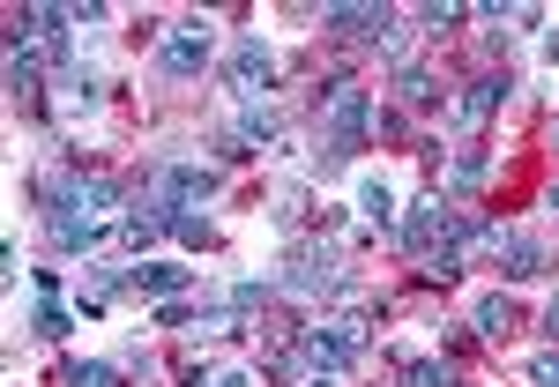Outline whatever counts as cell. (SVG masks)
Returning a JSON list of instances; mask_svg holds the SVG:
<instances>
[{"label":"cell","instance_id":"9a60e30c","mask_svg":"<svg viewBox=\"0 0 559 387\" xmlns=\"http://www.w3.org/2000/svg\"><path fill=\"white\" fill-rule=\"evenodd\" d=\"M239 142H247V149H269V142H276V105H269V97H261V105H239Z\"/></svg>","mask_w":559,"mask_h":387},{"label":"cell","instance_id":"2e32d148","mask_svg":"<svg viewBox=\"0 0 559 387\" xmlns=\"http://www.w3.org/2000/svg\"><path fill=\"white\" fill-rule=\"evenodd\" d=\"M471 328H477V336H485V343H500V336L515 328V299H500V291H492V299H477Z\"/></svg>","mask_w":559,"mask_h":387},{"label":"cell","instance_id":"7402d4cb","mask_svg":"<svg viewBox=\"0 0 559 387\" xmlns=\"http://www.w3.org/2000/svg\"><path fill=\"white\" fill-rule=\"evenodd\" d=\"M418 23H432V31H455V23H463V8H440V0H432V8H418Z\"/></svg>","mask_w":559,"mask_h":387},{"label":"cell","instance_id":"6da1fadb","mask_svg":"<svg viewBox=\"0 0 559 387\" xmlns=\"http://www.w3.org/2000/svg\"><path fill=\"white\" fill-rule=\"evenodd\" d=\"M366 134H373V97H366L358 83H329L321 89V165L358 157Z\"/></svg>","mask_w":559,"mask_h":387},{"label":"cell","instance_id":"3957f363","mask_svg":"<svg viewBox=\"0 0 559 387\" xmlns=\"http://www.w3.org/2000/svg\"><path fill=\"white\" fill-rule=\"evenodd\" d=\"M276 291H292V299H336V291H350V276H344V261L329 254V246H292L284 254V276H276Z\"/></svg>","mask_w":559,"mask_h":387},{"label":"cell","instance_id":"277c9868","mask_svg":"<svg viewBox=\"0 0 559 387\" xmlns=\"http://www.w3.org/2000/svg\"><path fill=\"white\" fill-rule=\"evenodd\" d=\"M210 60H216L210 23H179V31L157 38V75H165V83H202V75H210Z\"/></svg>","mask_w":559,"mask_h":387},{"label":"cell","instance_id":"5b68a950","mask_svg":"<svg viewBox=\"0 0 559 387\" xmlns=\"http://www.w3.org/2000/svg\"><path fill=\"white\" fill-rule=\"evenodd\" d=\"M224 83H231L239 105H261L269 83H276V52H269V38H239L231 45V52H224Z\"/></svg>","mask_w":559,"mask_h":387},{"label":"cell","instance_id":"484cf974","mask_svg":"<svg viewBox=\"0 0 559 387\" xmlns=\"http://www.w3.org/2000/svg\"><path fill=\"white\" fill-rule=\"evenodd\" d=\"M545 60H559V31H552V38H545Z\"/></svg>","mask_w":559,"mask_h":387},{"label":"cell","instance_id":"9c48e42d","mask_svg":"<svg viewBox=\"0 0 559 387\" xmlns=\"http://www.w3.org/2000/svg\"><path fill=\"white\" fill-rule=\"evenodd\" d=\"M187 283H194V268H179V261H134L128 268V291L134 299H179V291H187Z\"/></svg>","mask_w":559,"mask_h":387},{"label":"cell","instance_id":"cb8c5ba5","mask_svg":"<svg viewBox=\"0 0 559 387\" xmlns=\"http://www.w3.org/2000/svg\"><path fill=\"white\" fill-rule=\"evenodd\" d=\"M545 343H559V299L545 305Z\"/></svg>","mask_w":559,"mask_h":387},{"label":"cell","instance_id":"ac0fdd59","mask_svg":"<svg viewBox=\"0 0 559 387\" xmlns=\"http://www.w3.org/2000/svg\"><path fill=\"white\" fill-rule=\"evenodd\" d=\"M395 97H403V105H418V112H426L432 97H440V83H432L426 68H395Z\"/></svg>","mask_w":559,"mask_h":387},{"label":"cell","instance_id":"d6986e66","mask_svg":"<svg viewBox=\"0 0 559 387\" xmlns=\"http://www.w3.org/2000/svg\"><path fill=\"white\" fill-rule=\"evenodd\" d=\"M485 172H492V157H485V149H463V157H455V186H463V194H477Z\"/></svg>","mask_w":559,"mask_h":387},{"label":"cell","instance_id":"e0dca14e","mask_svg":"<svg viewBox=\"0 0 559 387\" xmlns=\"http://www.w3.org/2000/svg\"><path fill=\"white\" fill-rule=\"evenodd\" d=\"M403 387H471L455 365H440V358H411L403 365Z\"/></svg>","mask_w":559,"mask_h":387},{"label":"cell","instance_id":"4fadbf2b","mask_svg":"<svg viewBox=\"0 0 559 387\" xmlns=\"http://www.w3.org/2000/svg\"><path fill=\"white\" fill-rule=\"evenodd\" d=\"M358 216L373 223V231H395V194H388V179H358Z\"/></svg>","mask_w":559,"mask_h":387},{"label":"cell","instance_id":"30bf717a","mask_svg":"<svg viewBox=\"0 0 559 387\" xmlns=\"http://www.w3.org/2000/svg\"><path fill=\"white\" fill-rule=\"evenodd\" d=\"M508 75H477V83H463V97H455V128H485L492 112H500V97H508Z\"/></svg>","mask_w":559,"mask_h":387},{"label":"cell","instance_id":"ba28073f","mask_svg":"<svg viewBox=\"0 0 559 387\" xmlns=\"http://www.w3.org/2000/svg\"><path fill=\"white\" fill-rule=\"evenodd\" d=\"M492 261H500V276H508V283H530V276H545V268H552V254H545L530 231H500V239H492Z\"/></svg>","mask_w":559,"mask_h":387},{"label":"cell","instance_id":"8fae6325","mask_svg":"<svg viewBox=\"0 0 559 387\" xmlns=\"http://www.w3.org/2000/svg\"><path fill=\"white\" fill-rule=\"evenodd\" d=\"M321 31H336V38H388L395 15L388 8H321Z\"/></svg>","mask_w":559,"mask_h":387},{"label":"cell","instance_id":"ffe728a7","mask_svg":"<svg viewBox=\"0 0 559 387\" xmlns=\"http://www.w3.org/2000/svg\"><path fill=\"white\" fill-rule=\"evenodd\" d=\"M68 328H75V313H68L60 299H38V336H52V343H60Z\"/></svg>","mask_w":559,"mask_h":387},{"label":"cell","instance_id":"7a4b0ae2","mask_svg":"<svg viewBox=\"0 0 559 387\" xmlns=\"http://www.w3.org/2000/svg\"><path fill=\"white\" fill-rule=\"evenodd\" d=\"M224 172L202 165V157H157L150 179H142V209H194V202H210Z\"/></svg>","mask_w":559,"mask_h":387},{"label":"cell","instance_id":"d4e9b609","mask_svg":"<svg viewBox=\"0 0 559 387\" xmlns=\"http://www.w3.org/2000/svg\"><path fill=\"white\" fill-rule=\"evenodd\" d=\"M306 387H336V373H306Z\"/></svg>","mask_w":559,"mask_h":387},{"label":"cell","instance_id":"83f0119b","mask_svg":"<svg viewBox=\"0 0 559 387\" xmlns=\"http://www.w3.org/2000/svg\"><path fill=\"white\" fill-rule=\"evenodd\" d=\"M552 142H559V128H552Z\"/></svg>","mask_w":559,"mask_h":387},{"label":"cell","instance_id":"5bb4252c","mask_svg":"<svg viewBox=\"0 0 559 387\" xmlns=\"http://www.w3.org/2000/svg\"><path fill=\"white\" fill-rule=\"evenodd\" d=\"M60 387H128V373L105 365V358H68L60 365Z\"/></svg>","mask_w":559,"mask_h":387},{"label":"cell","instance_id":"603a6c76","mask_svg":"<svg viewBox=\"0 0 559 387\" xmlns=\"http://www.w3.org/2000/svg\"><path fill=\"white\" fill-rule=\"evenodd\" d=\"M202 387H254V373H247V365H224V373H210Z\"/></svg>","mask_w":559,"mask_h":387},{"label":"cell","instance_id":"52a82bcc","mask_svg":"<svg viewBox=\"0 0 559 387\" xmlns=\"http://www.w3.org/2000/svg\"><path fill=\"white\" fill-rule=\"evenodd\" d=\"M45 239L60 246V254H105L112 246V223H97V216H68V209H52L45 216Z\"/></svg>","mask_w":559,"mask_h":387},{"label":"cell","instance_id":"4316f807","mask_svg":"<svg viewBox=\"0 0 559 387\" xmlns=\"http://www.w3.org/2000/svg\"><path fill=\"white\" fill-rule=\"evenodd\" d=\"M545 209H552V216H559V186H552V194H545Z\"/></svg>","mask_w":559,"mask_h":387},{"label":"cell","instance_id":"7c38bea8","mask_svg":"<svg viewBox=\"0 0 559 387\" xmlns=\"http://www.w3.org/2000/svg\"><path fill=\"white\" fill-rule=\"evenodd\" d=\"M45 89V60H38V45H8V97L23 105V97H38Z\"/></svg>","mask_w":559,"mask_h":387},{"label":"cell","instance_id":"44dd1931","mask_svg":"<svg viewBox=\"0 0 559 387\" xmlns=\"http://www.w3.org/2000/svg\"><path fill=\"white\" fill-rule=\"evenodd\" d=\"M522 380L530 387H559V350H537V358L522 365Z\"/></svg>","mask_w":559,"mask_h":387},{"label":"cell","instance_id":"8992f818","mask_svg":"<svg viewBox=\"0 0 559 387\" xmlns=\"http://www.w3.org/2000/svg\"><path fill=\"white\" fill-rule=\"evenodd\" d=\"M366 358V328L358 321H321V328H306V365L313 373H350Z\"/></svg>","mask_w":559,"mask_h":387}]
</instances>
